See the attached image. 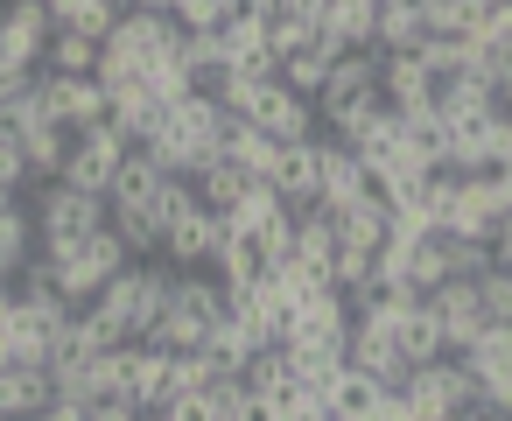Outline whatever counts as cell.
<instances>
[{"label": "cell", "mask_w": 512, "mask_h": 421, "mask_svg": "<svg viewBox=\"0 0 512 421\" xmlns=\"http://www.w3.org/2000/svg\"><path fill=\"white\" fill-rule=\"evenodd\" d=\"M477 309H484V323H512V274L505 267H491L477 281Z\"/></svg>", "instance_id": "obj_29"}, {"label": "cell", "mask_w": 512, "mask_h": 421, "mask_svg": "<svg viewBox=\"0 0 512 421\" xmlns=\"http://www.w3.org/2000/svg\"><path fill=\"white\" fill-rule=\"evenodd\" d=\"M477 43H512V0H491L477 15Z\"/></svg>", "instance_id": "obj_31"}, {"label": "cell", "mask_w": 512, "mask_h": 421, "mask_svg": "<svg viewBox=\"0 0 512 421\" xmlns=\"http://www.w3.org/2000/svg\"><path fill=\"white\" fill-rule=\"evenodd\" d=\"M309 43H316V29L295 22V15H274V22H267V50H274V57H295V50H309Z\"/></svg>", "instance_id": "obj_30"}, {"label": "cell", "mask_w": 512, "mask_h": 421, "mask_svg": "<svg viewBox=\"0 0 512 421\" xmlns=\"http://www.w3.org/2000/svg\"><path fill=\"white\" fill-rule=\"evenodd\" d=\"M372 43L386 57H407L428 43V8L421 0H379V15H372Z\"/></svg>", "instance_id": "obj_12"}, {"label": "cell", "mask_w": 512, "mask_h": 421, "mask_svg": "<svg viewBox=\"0 0 512 421\" xmlns=\"http://www.w3.org/2000/svg\"><path fill=\"white\" fill-rule=\"evenodd\" d=\"M505 274H512V260H505Z\"/></svg>", "instance_id": "obj_40"}, {"label": "cell", "mask_w": 512, "mask_h": 421, "mask_svg": "<svg viewBox=\"0 0 512 421\" xmlns=\"http://www.w3.org/2000/svg\"><path fill=\"white\" fill-rule=\"evenodd\" d=\"M393 344H400L407 365H428V358L449 351V344H442V316H435L428 302H407V309L393 316Z\"/></svg>", "instance_id": "obj_15"}, {"label": "cell", "mask_w": 512, "mask_h": 421, "mask_svg": "<svg viewBox=\"0 0 512 421\" xmlns=\"http://www.w3.org/2000/svg\"><path fill=\"white\" fill-rule=\"evenodd\" d=\"M50 36H57V15L43 8V0H8V15H0V64H15V71H43Z\"/></svg>", "instance_id": "obj_3"}, {"label": "cell", "mask_w": 512, "mask_h": 421, "mask_svg": "<svg viewBox=\"0 0 512 421\" xmlns=\"http://www.w3.org/2000/svg\"><path fill=\"white\" fill-rule=\"evenodd\" d=\"M0 190H29V162H22V148H0Z\"/></svg>", "instance_id": "obj_32"}, {"label": "cell", "mask_w": 512, "mask_h": 421, "mask_svg": "<svg viewBox=\"0 0 512 421\" xmlns=\"http://www.w3.org/2000/svg\"><path fill=\"white\" fill-rule=\"evenodd\" d=\"M0 15H8V0H0Z\"/></svg>", "instance_id": "obj_38"}, {"label": "cell", "mask_w": 512, "mask_h": 421, "mask_svg": "<svg viewBox=\"0 0 512 421\" xmlns=\"http://www.w3.org/2000/svg\"><path fill=\"white\" fill-rule=\"evenodd\" d=\"M379 64H386V50H379V43H372V50H344V57L330 64L323 92H316V113L330 120V113H344V106L372 99V92H379Z\"/></svg>", "instance_id": "obj_6"}, {"label": "cell", "mask_w": 512, "mask_h": 421, "mask_svg": "<svg viewBox=\"0 0 512 421\" xmlns=\"http://www.w3.org/2000/svg\"><path fill=\"white\" fill-rule=\"evenodd\" d=\"M337 57H344V50H337V43H323V36H316V43H309V50H295V57H281V85H288V92H295V99H316V92H323V78H330V64H337Z\"/></svg>", "instance_id": "obj_19"}, {"label": "cell", "mask_w": 512, "mask_h": 421, "mask_svg": "<svg viewBox=\"0 0 512 421\" xmlns=\"http://www.w3.org/2000/svg\"><path fill=\"white\" fill-rule=\"evenodd\" d=\"M22 85H29V71H15V64H0V106H8V99H15Z\"/></svg>", "instance_id": "obj_35"}, {"label": "cell", "mask_w": 512, "mask_h": 421, "mask_svg": "<svg viewBox=\"0 0 512 421\" xmlns=\"http://www.w3.org/2000/svg\"><path fill=\"white\" fill-rule=\"evenodd\" d=\"M120 8H134V0H120Z\"/></svg>", "instance_id": "obj_39"}, {"label": "cell", "mask_w": 512, "mask_h": 421, "mask_svg": "<svg viewBox=\"0 0 512 421\" xmlns=\"http://www.w3.org/2000/svg\"><path fill=\"white\" fill-rule=\"evenodd\" d=\"M428 309L442 316V344H449V358H463L470 344H477V330H484V309H477V281H442L435 295H428Z\"/></svg>", "instance_id": "obj_11"}, {"label": "cell", "mask_w": 512, "mask_h": 421, "mask_svg": "<svg viewBox=\"0 0 512 421\" xmlns=\"http://www.w3.org/2000/svg\"><path fill=\"white\" fill-rule=\"evenodd\" d=\"M29 260H36V218H29V197H22L15 211H0V267L22 274Z\"/></svg>", "instance_id": "obj_23"}, {"label": "cell", "mask_w": 512, "mask_h": 421, "mask_svg": "<svg viewBox=\"0 0 512 421\" xmlns=\"http://www.w3.org/2000/svg\"><path fill=\"white\" fill-rule=\"evenodd\" d=\"M99 57H106V43H92V36H78V29H57L43 71H57V78H99Z\"/></svg>", "instance_id": "obj_21"}, {"label": "cell", "mask_w": 512, "mask_h": 421, "mask_svg": "<svg viewBox=\"0 0 512 421\" xmlns=\"http://www.w3.org/2000/svg\"><path fill=\"white\" fill-rule=\"evenodd\" d=\"M120 267H134V253H127V239L106 225V232H92L78 253H64V260H57V288H64V302H71V309H85V302H92Z\"/></svg>", "instance_id": "obj_2"}, {"label": "cell", "mask_w": 512, "mask_h": 421, "mask_svg": "<svg viewBox=\"0 0 512 421\" xmlns=\"http://www.w3.org/2000/svg\"><path fill=\"white\" fill-rule=\"evenodd\" d=\"M120 400H134L141 414L169 407V400H176V358H169L162 344H127V393H120Z\"/></svg>", "instance_id": "obj_9"}, {"label": "cell", "mask_w": 512, "mask_h": 421, "mask_svg": "<svg viewBox=\"0 0 512 421\" xmlns=\"http://www.w3.org/2000/svg\"><path fill=\"white\" fill-rule=\"evenodd\" d=\"M246 400H253V393H246V379H239V372L204 386V407H211V421H239V414H246Z\"/></svg>", "instance_id": "obj_28"}, {"label": "cell", "mask_w": 512, "mask_h": 421, "mask_svg": "<svg viewBox=\"0 0 512 421\" xmlns=\"http://www.w3.org/2000/svg\"><path fill=\"white\" fill-rule=\"evenodd\" d=\"M8 288H15V274H8V267H0V295H8Z\"/></svg>", "instance_id": "obj_37"}, {"label": "cell", "mask_w": 512, "mask_h": 421, "mask_svg": "<svg viewBox=\"0 0 512 421\" xmlns=\"http://www.w3.org/2000/svg\"><path fill=\"white\" fill-rule=\"evenodd\" d=\"M323 141V134H316ZM316 141H288V148H274V162H267V183L288 197V204H316Z\"/></svg>", "instance_id": "obj_13"}, {"label": "cell", "mask_w": 512, "mask_h": 421, "mask_svg": "<svg viewBox=\"0 0 512 421\" xmlns=\"http://www.w3.org/2000/svg\"><path fill=\"white\" fill-rule=\"evenodd\" d=\"M120 162H127V141H120L113 127H85V134H71V162H64V176H57V183L106 197V190H113V176H120Z\"/></svg>", "instance_id": "obj_4"}, {"label": "cell", "mask_w": 512, "mask_h": 421, "mask_svg": "<svg viewBox=\"0 0 512 421\" xmlns=\"http://www.w3.org/2000/svg\"><path fill=\"white\" fill-rule=\"evenodd\" d=\"M85 421H141V407H134V400H99Z\"/></svg>", "instance_id": "obj_34"}, {"label": "cell", "mask_w": 512, "mask_h": 421, "mask_svg": "<svg viewBox=\"0 0 512 421\" xmlns=\"http://www.w3.org/2000/svg\"><path fill=\"white\" fill-rule=\"evenodd\" d=\"M225 246H232L225 211H190L183 225H169L162 260H169V267H218V253H225Z\"/></svg>", "instance_id": "obj_7"}, {"label": "cell", "mask_w": 512, "mask_h": 421, "mask_svg": "<svg viewBox=\"0 0 512 421\" xmlns=\"http://www.w3.org/2000/svg\"><path fill=\"white\" fill-rule=\"evenodd\" d=\"M281 211H288V197H281L274 183H253V190H246V197L225 211V225H232V232H267Z\"/></svg>", "instance_id": "obj_25"}, {"label": "cell", "mask_w": 512, "mask_h": 421, "mask_svg": "<svg viewBox=\"0 0 512 421\" xmlns=\"http://www.w3.org/2000/svg\"><path fill=\"white\" fill-rule=\"evenodd\" d=\"M239 379H246L253 400H274V393L288 386V351H281V344H260V351L239 365Z\"/></svg>", "instance_id": "obj_26"}, {"label": "cell", "mask_w": 512, "mask_h": 421, "mask_svg": "<svg viewBox=\"0 0 512 421\" xmlns=\"http://www.w3.org/2000/svg\"><path fill=\"white\" fill-rule=\"evenodd\" d=\"M190 183H197L204 211H232V204H239L253 183H267V176H253V169H246V162H232V155H218V162H204Z\"/></svg>", "instance_id": "obj_16"}, {"label": "cell", "mask_w": 512, "mask_h": 421, "mask_svg": "<svg viewBox=\"0 0 512 421\" xmlns=\"http://www.w3.org/2000/svg\"><path fill=\"white\" fill-rule=\"evenodd\" d=\"M22 162H29V183H57L64 162H71V127H57V120L29 127L22 134Z\"/></svg>", "instance_id": "obj_17"}, {"label": "cell", "mask_w": 512, "mask_h": 421, "mask_svg": "<svg viewBox=\"0 0 512 421\" xmlns=\"http://www.w3.org/2000/svg\"><path fill=\"white\" fill-rule=\"evenodd\" d=\"M29 218H36V246L50 260L78 253L92 232L113 225V204L92 197V190H71V183H29Z\"/></svg>", "instance_id": "obj_1"}, {"label": "cell", "mask_w": 512, "mask_h": 421, "mask_svg": "<svg viewBox=\"0 0 512 421\" xmlns=\"http://www.w3.org/2000/svg\"><path fill=\"white\" fill-rule=\"evenodd\" d=\"M442 260H449V274H456V281H484V274L498 267L491 239H456V232H442Z\"/></svg>", "instance_id": "obj_27"}, {"label": "cell", "mask_w": 512, "mask_h": 421, "mask_svg": "<svg viewBox=\"0 0 512 421\" xmlns=\"http://www.w3.org/2000/svg\"><path fill=\"white\" fill-rule=\"evenodd\" d=\"M85 414H92V407H78V400H64V393H57V400H50V407H36L29 421H85Z\"/></svg>", "instance_id": "obj_33"}, {"label": "cell", "mask_w": 512, "mask_h": 421, "mask_svg": "<svg viewBox=\"0 0 512 421\" xmlns=\"http://www.w3.org/2000/svg\"><path fill=\"white\" fill-rule=\"evenodd\" d=\"M379 400H386V386L358 365H344L337 386H330V414H344V421H379Z\"/></svg>", "instance_id": "obj_20"}, {"label": "cell", "mask_w": 512, "mask_h": 421, "mask_svg": "<svg viewBox=\"0 0 512 421\" xmlns=\"http://www.w3.org/2000/svg\"><path fill=\"white\" fill-rule=\"evenodd\" d=\"M379 183L365 176V162H358V148H344V141H316V204H330V211H351L358 197H372Z\"/></svg>", "instance_id": "obj_5"}, {"label": "cell", "mask_w": 512, "mask_h": 421, "mask_svg": "<svg viewBox=\"0 0 512 421\" xmlns=\"http://www.w3.org/2000/svg\"><path fill=\"white\" fill-rule=\"evenodd\" d=\"M379 99L386 106H428V64L407 50V57H386L379 64Z\"/></svg>", "instance_id": "obj_22"}, {"label": "cell", "mask_w": 512, "mask_h": 421, "mask_svg": "<svg viewBox=\"0 0 512 421\" xmlns=\"http://www.w3.org/2000/svg\"><path fill=\"white\" fill-rule=\"evenodd\" d=\"M50 120L71 127V134H85V127H106L113 120V99H106L99 78H57L50 71Z\"/></svg>", "instance_id": "obj_10"}, {"label": "cell", "mask_w": 512, "mask_h": 421, "mask_svg": "<svg viewBox=\"0 0 512 421\" xmlns=\"http://www.w3.org/2000/svg\"><path fill=\"white\" fill-rule=\"evenodd\" d=\"M22 197H29V190H0V211H15V204H22Z\"/></svg>", "instance_id": "obj_36"}, {"label": "cell", "mask_w": 512, "mask_h": 421, "mask_svg": "<svg viewBox=\"0 0 512 421\" xmlns=\"http://www.w3.org/2000/svg\"><path fill=\"white\" fill-rule=\"evenodd\" d=\"M344 365H358V372H372L386 393H400L407 386V358H400V344H393V330L386 323H351V337H344Z\"/></svg>", "instance_id": "obj_8"}, {"label": "cell", "mask_w": 512, "mask_h": 421, "mask_svg": "<svg viewBox=\"0 0 512 421\" xmlns=\"http://www.w3.org/2000/svg\"><path fill=\"white\" fill-rule=\"evenodd\" d=\"M288 337H309V344H344V337H351V309H344V295H337V288L309 295V302L295 309ZM288 337H281V344H288Z\"/></svg>", "instance_id": "obj_14"}, {"label": "cell", "mask_w": 512, "mask_h": 421, "mask_svg": "<svg viewBox=\"0 0 512 421\" xmlns=\"http://www.w3.org/2000/svg\"><path fill=\"white\" fill-rule=\"evenodd\" d=\"M169 176H162V162L148 155V148H127V162H120V176H113V190H106V204L113 211H127V204H155V190H162Z\"/></svg>", "instance_id": "obj_18"}, {"label": "cell", "mask_w": 512, "mask_h": 421, "mask_svg": "<svg viewBox=\"0 0 512 421\" xmlns=\"http://www.w3.org/2000/svg\"><path fill=\"white\" fill-rule=\"evenodd\" d=\"M463 365L484 372V379H512V323H484L477 344L463 351Z\"/></svg>", "instance_id": "obj_24"}]
</instances>
